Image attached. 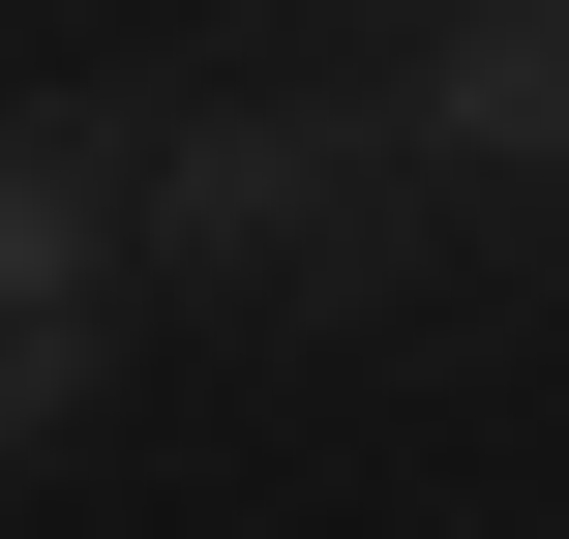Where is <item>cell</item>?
<instances>
[{"instance_id":"cell-1","label":"cell","mask_w":569,"mask_h":539,"mask_svg":"<svg viewBox=\"0 0 569 539\" xmlns=\"http://www.w3.org/2000/svg\"><path fill=\"white\" fill-rule=\"evenodd\" d=\"M120 240H150V300H420V180H390V90H360V60L180 90V120L120 150Z\"/></svg>"},{"instance_id":"cell-2","label":"cell","mask_w":569,"mask_h":539,"mask_svg":"<svg viewBox=\"0 0 569 539\" xmlns=\"http://www.w3.org/2000/svg\"><path fill=\"white\" fill-rule=\"evenodd\" d=\"M360 90H390V180H420V240H450V210H510V180H569V0H420Z\"/></svg>"},{"instance_id":"cell-3","label":"cell","mask_w":569,"mask_h":539,"mask_svg":"<svg viewBox=\"0 0 569 539\" xmlns=\"http://www.w3.org/2000/svg\"><path fill=\"white\" fill-rule=\"evenodd\" d=\"M120 150H150V120H90V90H0V300H150V240H120Z\"/></svg>"},{"instance_id":"cell-4","label":"cell","mask_w":569,"mask_h":539,"mask_svg":"<svg viewBox=\"0 0 569 539\" xmlns=\"http://www.w3.org/2000/svg\"><path fill=\"white\" fill-rule=\"evenodd\" d=\"M90 390H120V300H0V480H30Z\"/></svg>"}]
</instances>
